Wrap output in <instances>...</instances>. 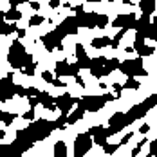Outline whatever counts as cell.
<instances>
[{
  "instance_id": "cell-1",
  "label": "cell",
  "mask_w": 157,
  "mask_h": 157,
  "mask_svg": "<svg viewBox=\"0 0 157 157\" xmlns=\"http://www.w3.org/2000/svg\"><path fill=\"white\" fill-rule=\"evenodd\" d=\"M33 62H34V56H33L31 52L25 51V47L22 45V42H20L18 38L13 40V44L9 45V51H7V63H9L13 69L22 71L24 67L31 65Z\"/></svg>"
},
{
  "instance_id": "cell-2",
  "label": "cell",
  "mask_w": 157,
  "mask_h": 157,
  "mask_svg": "<svg viewBox=\"0 0 157 157\" xmlns=\"http://www.w3.org/2000/svg\"><path fill=\"white\" fill-rule=\"evenodd\" d=\"M119 60L117 58H110L107 60L105 56H98V58H92L90 60V74L94 76V78H105V76H109L110 72H114L116 69H119Z\"/></svg>"
},
{
  "instance_id": "cell-3",
  "label": "cell",
  "mask_w": 157,
  "mask_h": 157,
  "mask_svg": "<svg viewBox=\"0 0 157 157\" xmlns=\"http://www.w3.org/2000/svg\"><path fill=\"white\" fill-rule=\"evenodd\" d=\"M157 105V94H152L148 96L144 101H141V103H137V105H134L132 109L126 112V123H128V126L132 125V123H136L137 119H141V117H144L148 112H150V109H154Z\"/></svg>"
},
{
  "instance_id": "cell-4",
  "label": "cell",
  "mask_w": 157,
  "mask_h": 157,
  "mask_svg": "<svg viewBox=\"0 0 157 157\" xmlns=\"http://www.w3.org/2000/svg\"><path fill=\"white\" fill-rule=\"evenodd\" d=\"M116 94H103V96H83L78 98V107L83 110H89V112H98L101 110L109 101H114Z\"/></svg>"
},
{
  "instance_id": "cell-5",
  "label": "cell",
  "mask_w": 157,
  "mask_h": 157,
  "mask_svg": "<svg viewBox=\"0 0 157 157\" xmlns=\"http://www.w3.org/2000/svg\"><path fill=\"white\" fill-rule=\"evenodd\" d=\"M54 128H56V123H54V121H47V119H38V121H36V119H34L25 130H27L29 137L36 143V141H44Z\"/></svg>"
},
{
  "instance_id": "cell-6",
  "label": "cell",
  "mask_w": 157,
  "mask_h": 157,
  "mask_svg": "<svg viewBox=\"0 0 157 157\" xmlns=\"http://www.w3.org/2000/svg\"><path fill=\"white\" fill-rule=\"evenodd\" d=\"M34 141L29 137L27 130H18L16 132V139L11 143V157H22V154H25L29 148H31Z\"/></svg>"
},
{
  "instance_id": "cell-7",
  "label": "cell",
  "mask_w": 157,
  "mask_h": 157,
  "mask_svg": "<svg viewBox=\"0 0 157 157\" xmlns=\"http://www.w3.org/2000/svg\"><path fill=\"white\" fill-rule=\"evenodd\" d=\"M123 74H126L128 78H137V76H148V71L143 67V58H136V60H125L119 63V69Z\"/></svg>"
},
{
  "instance_id": "cell-8",
  "label": "cell",
  "mask_w": 157,
  "mask_h": 157,
  "mask_svg": "<svg viewBox=\"0 0 157 157\" xmlns=\"http://www.w3.org/2000/svg\"><path fill=\"white\" fill-rule=\"evenodd\" d=\"M92 144H94V141H92V136L89 132L78 134L74 139V157H85L87 152H90Z\"/></svg>"
},
{
  "instance_id": "cell-9",
  "label": "cell",
  "mask_w": 157,
  "mask_h": 157,
  "mask_svg": "<svg viewBox=\"0 0 157 157\" xmlns=\"http://www.w3.org/2000/svg\"><path fill=\"white\" fill-rule=\"evenodd\" d=\"M40 40H42L44 47L47 49L49 52H52L54 49L63 51V44H62V42H63V36H62L58 31H56V29H54V31H51V33H47V34H44Z\"/></svg>"
},
{
  "instance_id": "cell-10",
  "label": "cell",
  "mask_w": 157,
  "mask_h": 157,
  "mask_svg": "<svg viewBox=\"0 0 157 157\" xmlns=\"http://www.w3.org/2000/svg\"><path fill=\"white\" fill-rule=\"evenodd\" d=\"M15 81H13V74L9 72L6 78L0 79V103H6L9 99H13L15 96Z\"/></svg>"
},
{
  "instance_id": "cell-11",
  "label": "cell",
  "mask_w": 157,
  "mask_h": 157,
  "mask_svg": "<svg viewBox=\"0 0 157 157\" xmlns=\"http://www.w3.org/2000/svg\"><path fill=\"white\" fill-rule=\"evenodd\" d=\"M79 71H81V67H79L78 63H69L67 60H60V62H56V65H54V74H56L58 78H63V76H76Z\"/></svg>"
},
{
  "instance_id": "cell-12",
  "label": "cell",
  "mask_w": 157,
  "mask_h": 157,
  "mask_svg": "<svg viewBox=\"0 0 157 157\" xmlns=\"http://www.w3.org/2000/svg\"><path fill=\"white\" fill-rule=\"evenodd\" d=\"M89 134L92 136V141H94V144H99V146H103L105 143H109V137H110L109 126H103V125L90 126Z\"/></svg>"
},
{
  "instance_id": "cell-13",
  "label": "cell",
  "mask_w": 157,
  "mask_h": 157,
  "mask_svg": "<svg viewBox=\"0 0 157 157\" xmlns=\"http://www.w3.org/2000/svg\"><path fill=\"white\" fill-rule=\"evenodd\" d=\"M78 29H79V25H78V18H76V16H67L62 24L56 27V31L60 33L63 38L69 36V34H76Z\"/></svg>"
},
{
  "instance_id": "cell-14",
  "label": "cell",
  "mask_w": 157,
  "mask_h": 157,
  "mask_svg": "<svg viewBox=\"0 0 157 157\" xmlns=\"http://www.w3.org/2000/svg\"><path fill=\"white\" fill-rule=\"evenodd\" d=\"M136 20H137V16L134 15V13H126V15H117L116 16V20L112 22V25L114 27H117V29H136Z\"/></svg>"
},
{
  "instance_id": "cell-15",
  "label": "cell",
  "mask_w": 157,
  "mask_h": 157,
  "mask_svg": "<svg viewBox=\"0 0 157 157\" xmlns=\"http://www.w3.org/2000/svg\"><path fill=\"white\" fill-rule=\"evenodd\" d=\"M76 101H78V98H72L71 94H62L58 98H54L56 109L60 110L62 114H69L71 109H72V105H76Z\"/></svg>"
},
{
  "instance_id": "cell-16",
  "label": "cell",
  "mask_w": 157,
  "mask_h": 157,
  "mask_svg": "<svg viewBox=\"0 0 157 157\" xmlns=\"http://www.w3.org/2000/svg\"><path fill=\"white\" fill-rule=\"evenodd\" d=\"M76 18H78L79 27L94 29L96 25H98V18H99V15H98V13H87V11H83L81 15H76Z\"/></svg>"
},
{
  "instance_id": "cell-17",
  "label": "cell",
  "mask_w": 157,
  "mask_h": 157,
  "mask_svg": "<svg viewBox=\"0 0 157 157\" xmlns=\"http://www.w3.org/2000/svg\"><path fill=\"white\" fill-rule=\"evenodd\" d=\"M76 63H78L81 69H90V58L87 56V52H85V47L81 45V44H76Z\"/></svg>"
},
{
  "instance_id": "cell-18",
  "label": "cell",
  "mask_w": 157,
  "mask_h": 157,
  "mask_svg": "<svg viewBox=\"0 0 157 157\" xmlns=\"http://www.w3.org/2000/svg\"><path fill=\"white\" fill-rule=\"evenodd\" d=\"M40 105H44V109L45 110H56V103H54V98L49 94V92H40Z\"/></svg>"
},
{
  "instance_id": "cell-19",
  "label": "cell",
  "mask_w": 157,
  "mask_h": 157,
  "mask_svg": "<svg viewBox=\"0 0 157 157\" xmlns=\"http://www.w3.org/2000/svg\"><path fill=\"white\" fill-rule=\"evenodd\" d=\"M139 9L143 15L152 16V13L155 11V0H139Z\"/></svg>"
},
{
  "instance_id": "cell-20",
  "label": "cell",
  "mask_w": 157,
  "mask_h": 157,
  "mask_svg": "<svg viewBox=\"0 0 157 157\" xmlns=\"http://www.w3.org/2000/svg\"><path fill=\"white\" fill-rule=\"evenodd\" d=\"M18 27H16L15 22H11V24H7L6 20H0V36H9L11 33H15Z\"/></svg>"
},
{
  "instance_id": "cell-21",
  "label": "cell",
  "mask_w": 157,
  "mask_h": 157,
  "mask_svg": "<svg viewBox=\"0 0 157 157\" xmlns=\"http://www.w3.org/2000/svg\"><path fill=\"white\" fill-rule=\"evenodd\" d=\"M92 47L94 49H103V47H109V45H112V38H109V36H98V38H94L92 42Z\"/></svg>"
},
{
  "instance_id": "cell-22",
  "label": "cell",
  "mask_w": 157,
  "mask_h": 157,
  "mask_svg": "<svg viewBox=\"0 0 157 157\" xmlns=\"http://www.w3.org/2000/svg\"><path fill=\"white\" fill-rule=\"evenodd\" d=\"M16 117H18V116H16V114H13V112H6V110H0V123H4L6 126L13 125Z\"/></svg>"
},
{
  "instance_id": "cell-23",
  "label": "cell",
  "mask_w": 157,
  "mask_h": 157,
  "mask_svg": "<svg viewBox=\"0 0 157 157\" xmlns=\"http://www.w3.org/2000/svg\"><path fill=\"white\" fill-rule=\"evenodd\" d=\"M83 114H85V110L83 109H74L72 114H69V117H67V125H76L79 119H83Z\"/></svg>"
},
{
  "instance_id": "cell-24",
  "label": "cell",
  "mask_w": 157,
  "mask_h": 157,
  "mask_svg": "<svg viewBox=\"0 0 157 157\" xmlns=\"http://www.w3.org/2000/svg\"><path fill=\"white\" fill-rule=\"evenodd\" d=\"M20 18H22V11H18L16 7H9L6 11V20L7 22H18Z\"/></svg>"
},
{
  "instance_id": "cell-25",
  "label": "cell",
  "mask_w": 157,
  "mask_h": 157,
  "mask_svg": "<svg viewBox=\"0 0 157 157\" xmlns=\"http://www.w3.org/2000/svg\"><path fill=\"white\" fill-rule=\"evenodd\" d=\"M54 157H67V144H65V141H58L54 144Z\"/></svg>"
},
{
  "instance_id": "cell-26",
  "label": "cell",
  "mask_w": 157,
  "mask_h": 157,
  "mask_svg": "<svg viewBox=\"0 0 157 157\" xmlns=\"http://www.w3.org/2000/svg\"><path fill=\"white\" fill-rule=\"evenodd\" d=\"M139 87H141V83L136 78H128L125 83H123V89H125V90H137Z\"/></svg>"
},
{
  "instance_id": "cell-27",
  "label": "cell",
  "mask_w": 157,
  "mask_h": 157,
  "mask_svg": "<svg viewBox=\"0 0 157 157\" xmlns=\"http://www.w3.org/2000/svg\"><path fill=\"white\" fill-rule=\"evenodd\" d=\"M154 51H155V47H150V45H141V47L137 49L136 52L139 54V58H144V56H152V54H154Z\"/></svg>"
},
{
  "instance_id": "cell-28",
  "label": "cell",
  "mask_w": 157,
  "mask_h": 157,
  "mask_svg": "<svg viewBox=\"0 0 157 157\" xmlns=\"http://www.w3.org/2000/svg\"><path fill=\"white\" fill-rule=\"evenodd\" d=\"M20 72H22L24 76H34V74H36V63L33 62L31 65H27V67H24V69H22Z\"/></svg>"
},
{
  "instance_id": "cell-29",
  "label": "cell",
  "mask_w": 157,
  "mask_h": 157,
  "mask_svg": "<svg viewBox=\"0 0 157 157\" xmlns=\"http://www.w3.org/2000/svg\"><path fill=\"white\" fill-rule=\"evenodd\" d=\"M121 144H109V143H105L103 144V152L107 154V155H112V154H116V150L119 148Z\"/></svg>"
},
{
  "instance_id": "cell-30",
  "label": "cell",
  "mask_w": 157,
  "mask_h": 157,
  "mask_svg": "<svg viewBox=\"0 0 157 157\" xmlns=\"http://www.w3.org/2000/svg\"><path fill=\"white\" fill-rule=\"evenodd\" d=\"M107 25H109V16H107V15H99V18H98V25H96V27L105 29Z\"/></svg>"
},
{
  "instance_id": "cell-31",
  "label": "cell",
  "mask_w": 157,
  "mask_h": 157,
  "mask_svg": "<svg viewBox=\"0 0 157 157\" xmlns=\"http://www.w3.org/2000/svg\"><path fill=\"white\" fill-rule=\"evenodd\" d=\"M15 96H20V98H27V87L16 85V87H15Z\"/></svg>"
},
{
  "instance_id": "cell-32",
  "label": "cell",
  "mask_w": 157,
  "mask_h": 157,
  "mask_svg": "<svg viewBox=\"0 0 157 157\" xmlns=\"http://www.w3.org/2000/svg\"><path fill=\"white\" fill-rule=\"evenodd\" d=\"M40 24H44V16H40V15L31 16V20H29V25H31V27H36V25H40Z\"/></svg>"
},
{
  "instance_id": "cell-33",
  "label": "cell",
  "mask_w": 157,
  "mask_h": 157,
  "mask_svg": "<svg viewBox=\"0 0 157 157\" xmlns=\"http://www.w3.org/2000/svg\"><path fill=\"white\" fill-rule=\"evenodd\" d=\"M42 78H44V81L51 83V81L54 79V74H52V72H49V71H44V72H42Z\"/></svg>"
},
{
  "instance_id": "cell-34",
  "label": "cell",
  "mask_w": 157,
  "mask_h": 157,
  "mask_svg": "<svg viewBox=\"0 0 157 157\" xmlns=\"http://www.w3.org/2000/svg\"><path fill=\"white\" fill-rule=\"evenodd\" d=\"M22 117H24V119H27V121H34V109L27 110L25 114H22Z\"/></svg>"
},
{
  "instance_id": "cell-35",
  "label": "cell",
  "mask_w": 157,
  "mask_h": 157,
  "mask_svg": "<svg viewBox=\"0 0 157 157\" xmlns=\"http://www.w3.org/2000/svg\"><path fill=\"white\" fill-rule=\"evenodd\" d=\"M38 96H31V98H29V105H31V109H34L36 105H40V98H38Z\"/></svg>"
},
{
  "instance_id": "cell-36",
  "label": "cell",
  "mask_w": 157,
  "mask_h": 157,
  "mask_svg": "<svg viewBox=\"0 0 157 157\" xmlns=\"http://www.w3.org/2000/svg\"><path fill=\"white\" fill-rule=\"evenodd\" d=\"M42 92V90H38L36 87H27V98H31V96H38Z\"/></svg>"
},
{
  "instance_id": "cell-37",
  "label": "cell",
  "mask_w": 157,
  "mask_h": 157,
  "mask_svg": "<svg viewBox=\"0 0 157 157\" xmlns=\"http://www.w3.org/2000/svg\"><path fill=\"white\" fill-rule=\"evenodd\" d=\"M150 154H152L154 157L157 155V139H154V141L150 143Z\"/></svg>"
},
{
  "instance_id": "cell-38",
  "label": "cell",
  "mask_w": 157,
  "mask_h": 157,
  "mask_svg": "<svg viewBox=\"0 0 157 157\" xmlns=\"http://www.w3.org/2000/svg\"><path fill=\"white\" fill-rule=\"evenodd\" d=\"M51 85H54V87H58V89H63V87H65V81H62V79H52V81H51Z\"/></svg>"
},
{
  "instance_id": "cell-39",
  "label": "cell",
  "mask_w": 157,
  "mask_h": 157,
  "mask_svg": "<svg viewBox=\"0 0 157 157\" xmlns=\"http://www.w3.org/2000/svg\"><path fill=\"white\" fill-rule=\"evenodd\" d=\"M132 137H134V134H132V132H130V134H126V136H123V139L119 141V144H121V146H123V144H126V143L130 141Z\"/></svg>"
},
{
  "instance_id": "cell-40",
  "label": "cell",
  "mask_w": 157,
  "mask_h": 157,
  "mask_svg": "<svg viewBox=\"0 0 157 157\" xmlns=\"http://www.w3.org/2000/svg\"><path fill=\"white\" fill-rule=\"evenodd\" d=\"M25 2H29V0H9V6H11V7H16V6H20V4H25Z\"/></svg>"
},
{
  "instance_id": "cell-41",
  "label": "cell",
  "mask_w": 157,
  "mask_h": 157,
  "mask_svg": "<svg viewBox=\"0 0 157 157\" xmlns=\"http://www.w3.org/2000/svg\"><path fill=\"white\" fill-rule=\"evenodd\" d=\"M112 89L116 90V94H121V90H123V85H121V83H114V85H112Z\"/></svg>"
},
{
  "instance_id": "cell-42",
  "label": "cell",
  "mask_w": 157,
  "mask_h": 157,
  "mask_svg": "<svg viewBox=\"0 0 157 157\" xmlns=\"http://www.w3.org/2000/svg\"><path fill=\"white\" fill-rule=\"evenodd\" d=\"M71 9H72V11H74V13H76V15H81V13H83V11H85V9H83V6H81V4H78V6H76V7H71Z\"/></svg>"
},
{
  "instance_id": "cell-43",
  "label": "cell",
  "mask_w": 157,
  "mask_h": 157,
  "mask_svg": "<svg viewBox=\"0 0 157 157\" xmlns=\"http://www.w3.org/2000/svg\"><path fill=\"white\" fill-rule=\"evenodd\" d=\"M49 7H51V9L60 7V0H49Z\"/></svg>"
},
{
  "instance_id": "cell-44",
  "label": "cell",
  "mask_w": 157,
  "mask_h": 157,
  "mask_svg": "<svg viewBox=\"0 0 157 157\" xmlns=\"http://www.w3.org/2000/svg\"><path fill=\"white\" fill-rule=\"evenodd\" d=\"M74 81H76V83H78L79 87H85V81H83V78H81V76H79V74H76V76H74Z\"/></svg>"
},
{
  "instance_id": "cell-45",
  "label": "cell",
  "mask_w": 157,
  "mask_h": 157,
  "mask_svg": "<svg viewBox=\"0 0 157 157\" xmlns=\"http://www.w3.org/2000/svg\"><path fill=\"white\" fill-rule=\"evenodd\" d=\"M29 6H31L33 11H38L40 9V2H29Z\"/></svg>"
},
{
  "instance_id": "cell-46",
  "label": "cell",
  "mask_w": 157,
  "mask_h": 157,
  "mask_svg": "<svg viewBox=\"0 0 157 157\" xmlns=\"http://www.w3.org/2000/svg\"><path fill=\"white\" fill-rule=\"evenodd\" d=\"M148 130H150V125H143L141 128H139V132H141V134H148Z\"/></svg>"
},
{
  "instance_id": "cell-47",
  "label": "cell",
  "mask_w": 157,
  "mask_h": 157,
  "mask_svg": "<svg viewBox=\"0 0 157 157\" xmlns=\"http://www.w3.org/2000/svg\"><path fill=\"white\" fill-rule=\"evenodd\" d=\"M16 34H18V40L25 36V29H16Z\"/></svg>"
},
{
  "instance_id": "cell-48",
  "label": "cell",
  "mask_w": 157,
  "mask_h": 157,
  "mask_svg": "<svg viewBox=\"0 0 157 157\" xmlns=\"http://www.w3.org/2000/svg\"><path fill=\"white\" fill-rule=\"evenodd\" d=\"M125 52H136V51H134V47H126Z\"/></svg>"
},
{
  "instance_id": "cell-49",
  "label": "cell",
  "mask_w": 157,
  "mask_h": 157,
  "mask_svg": "<svg viewBox=\"0 0 157 157\" xmlns=\"http://www.w3.org/2000/svg\"><path fill=\"white\" fill-rule=\"evenodd\" d=\"M6 137V130H0V139H4Z\"/></svg>"
},
{
  "instance_id": "cell-50",
  "label": "cell",
  "mask_w": 157,
  "mask_h": 157,
  "mask_svg": "<svg viewBox=\"0 0 157 157\" xmlns=\"http://www.w3.org/2000/svg\"><path fill=\"white\" fill-rule=\"evenodd\" d=\"M0 20H6V13L4 11H0Z\"/></svg>"
},
{
  "instance_id": "cell-51",
  "label": "cell",
  "mask_w": 157,
  "mask_h": 157,
  "mask_svg": "<svg viewBox=\"0 0 157 157\" xmlns=\"http://www.w3.org/2000/svg\"><path fill=\"white\" fill-rule=\"evenodd\" d=\"M152 24H154V25H157V16H154V20H152Z\"/></svg>"
},
{
  "instance_id": "cell-52",
  "label": "cell",
  "mask_w": 157,
  "mask_h": 157,
  "mask_svg": "<svg viewBox=\"0 0 157 157\" xmlns=\"http://www.w3.org/2000/svg\"><path fill=\"white\" fill-rule=\"evenodd\" d=\"M85 2H103V0H85Z\"/></svg>"
},
{
  "instance_id": "cell-53",
  "label": "cell",
  "mask_w": 157,
  "mask_h": 157,
  "mask_svg": "<svg viewBox=\"0 0 157 157\" xmlns=\"http://www.w3.org/2000/svg\"><path fill=\"white\" fill-rule=\"evenodd\" d=\"M123 4H132V0H123Z\"/></svg>"
},
{
  "instance_id": "cell-54",
  "label": "cell",
  "mask_w": 157,
  "mask_h": 157,
  "mask_svg": "<svg viewBox=\"0 0 157 157\" xmlns=\"http://www.w3.org/2000/svg\"><path fill=\"white\" fill-rule=\"evenodd\" d=\"M154 42H155V44H157V33H155V36H154Z\"/></svg>"
},
{
  "instance_id": "cell-55",
  "label": "cell",
  "mask_w": 157,
  "mask_h": 157,
  "mask_svg": "<svg viewBox=\"0 0 157 157\" xmlns=\"http://www.w3.org/2000/svg\"><path fill=\"white\" fill-rule=\"evenodd\" d=\"M109 2H114V0H109Z\"/></svg>"
},
{
  "instance_id": "cell-56",
  "label": "cell",
  "mask_w": 157,
  "mask_h": 157,
  "mask_svg": "<svg viewBox=\"0 0 157 157\" xmlns=\"http://www.w3.org/2000/svg\"><path fill=\"white\" fill-rule=\"evenodd\" d=\"M155 157H157V155H155Z\"/></svg>"
}]
</instances>
